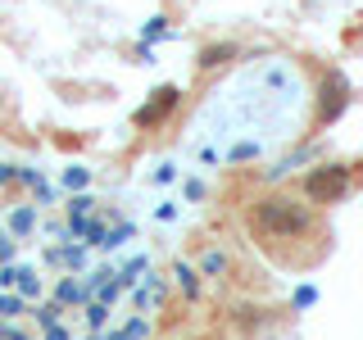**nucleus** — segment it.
<instances>
[{
    "mask_svg": "<svg viewBox=\"0 0 363 340\" xmlns=\"http://www.w3.org/2000/svg\"><path fill=\"white\" fill-rule=\"evenodd\" d=\"M255 232L264 236V241H291V236H304V232H313V213L304 209L300 200H291V196H268V200H259L255 204Z\"/></svg>",
    "mask_w": 363,
    "mask_h": 340,
    "instance_id": "f257e3e1",
    "label": "nucleus"
},
{
    "mask_svg": "<svg viewBox=\"0 0 363 340\" xmlns=\"http://www.w3.org/2000/svg\"><path fill=\"white\" fill-rule=\"evenodd\" d=\"M173 109H177V91H173V86H159L150 105L136 109V128H155V123L164 118V113H173Z\"/></svg>",
    "mask_w": 363,
    "mask_h": 340,
    "instance_id": "20e7f679",
    "label": "nucleus"
},
{
    "mask_svg": "<svg viewBox=\"0 0 363 340\" xmlns=\"http://www.w3.org/2000/svg\"><path fill=\"white\" fill-rule=\"evenodd\" d=\"M236 55V45H209V50L200 55V64H223V60H232Z\"/></svg>",
    "mask_w": 363,
    "mask_h": 340,
    "instance_id": "39448f33",
    "label": "nucleus"
},
{
    "mask_svg": "<svg viewBox=\"0 0 363 340\" xmlns=\"http://www.w3.org/2000/svg\"><path fill=\"white\" fill-rule=\"evenodd\" d=\"M340 109H345V77L327 73L323 77V109H318V123H332Z\"/></svg>",
    "mask_w": 363,
    "mask_h": 340,
    "instance_id": "7ed1b4c3",
    "label": "nucleus"
},
{
    "mask_svg": "<svg viewBox=\"0 0 363 340\" xmlns=\"http://www.w3.org/2000/svg\"><path fill=\"white\" fill-rule=\"evenodd\" d=\"M304 186H309V196L318 204H332V200H340L350 191V173H345V168H313Z\"/></svg>",
    "mask_w": 363,
    "mask_h": 340,
    "instance_id": "f03ea898",
    "label": "nucleus"
}]
</instances>
